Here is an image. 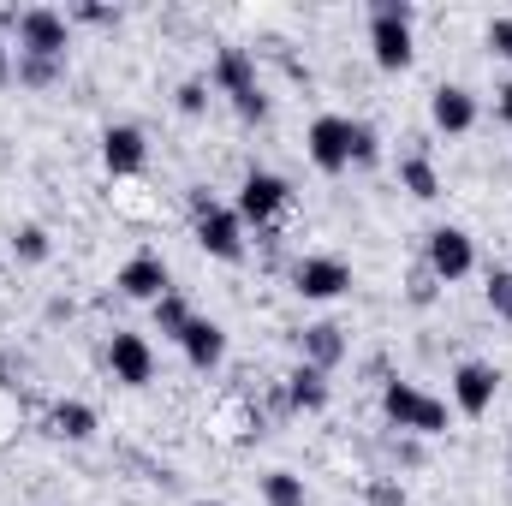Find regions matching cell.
I'll use <instances>...</instances> for the list:
<instances>
[{
  "mask_svg": "<svg viewBox=\"0 0 512 506\" xmlns=\"http://www.w3.org/2000/svg\"><path fill=\"white\" fill-rule=\"evenodd\" d=\"M48 251H54V245H48L42 227H18V233H12V256H18V262L36 268V262H48Z\"/></svg>",
  "mask_w": 512,
  "mask_h": 506,
  "instance_id": "cell-23",
  "label": "cell"
},
{
  "mask_svg": "<svg viewBox=\"0 0 512 506\" xmlns=\"http://www.w3.org/2000/svg\"><path fill=\"white\" fill-rule=\"evenodd\" d=\"M239 221H256V227H274L286 209H292V185L280 179V173H262V167H251L245 173V185H239Z\"/></svg>",
  "mask_w": 512,
  "mask_h": 506,
  "instance_id": "cell-7",
  "label": "cell"
},
{
  "mask_svg": "<svg viewBox=\"0 0 512 506\" xmlns=\"http://www.w3.org/2000/svg\"><path fill=\"white\" fill-rule=\"evenodd\" d=\"M12 72H18V84H24V90H48V84H60V72H66V60H42V54H18V60H12Z\"/></svg>",
  "mask_w": 512,
  "mask_h": 506,
  "instance_id": "cell-21",
  "label": "cell"
},
{
  "mask_svg": "<svg viewBox=\"0 0 512 506\" xmlns=\"http://www.w3.org/2000/svg\"><path fill=\"white\" fill-rule=\"evenodd\" d=\"M411 18H417V6L411 0H376L370 6V54H376V66L382 72H405L411 66Z\"/></svg>",
  "mask_w": 512,
  "mask_h": 506,
  "instance_id": "cell-1",
  "label": "cell"
},
{
  "mask_svg": "<svg viewBox=\"0 0 512 506\" xmlns=\"http://www.w3.org/2000/svg\"><path fill=\"white\" fill-rule=\"evenodd\" d=\"M197 506H227V501H197Z\"/></svg>",
  "mask_w": 512,
  "mask_h": 506,
  "instance_id": "cell-32",
  "label": "cell"
},
{
  "mask_svg": "<svg viewBox=\"0 0 512 506\" xmlns=\"http://www.w3.org/2000/svg\"><path fill=\"white\" fill-rule=\"evenodd\" d=\"M489 48L512 66V18H495V24H489Z\"/></svg>",
  "mask_w": 512,
  "mask_h": 506,
  "instance_id": "cell-28",
  "label": "cell"
},
{
  "mask_svg": "<svg viewBox=\"0 0 512 506\" xmlns=\"http://www.w3.org/2000/svg\"><path fill=\"white\" fill-rule=\"evenodd\" d=\"M126 298H137V304H155V298H167L173 292V280H167V262L161 256H131L126 268H120V280H114Z\"/></svg>",
  "mask_w": 512,
  "mask_h": 506,
  "instance_id": "cell-13",
  "label": "cell"
},
{
  "mask_svg": "<svg viewBox=\"0 0 512 506\" xmlns=\"http://www.w3.org/2000/svg\"><path fill=\"white\" fill-rule=\"evenodd\" d=\"M483 298H489V310H495V322H512V268H495V274H489V286H483Z\"/></svg>",
  "mask_w": 512,
  "mask_h": 506,
  "instance_id": "cell-24",
  "label": "cell"
},
{
  "mask_svg": "<svg viewBox=\"0 0 512 506\" xmlns=\"http://www.w3.org/2000/svg\"><path fill=\"white\" fill-rule=\"evenodd\" d=\"M292 286H298L304 298H316V304H334V298L352 292V268H346L340 256H304V262L292 268Z\"/></svg>",
  "mask_w": 512,
  "mask_h": 506,
  "instance_id": "cell-10",
  "label": "cell"
},
{
  "mask_svg": "<svg viewBox=\"0 0 512 506\" xmlns=\"http://www.w3.org/2000/svg\"><path fill=\"white\" fill-rule=\"evenodd\" d=\"M108 370L120 387H149L155 381V346L143 340V334H131V328H114V340H108Z\"/></svg>",
  "mask_w": 512,
  "mask_h": 506,
  "instance_id": "cell-9",
  "label": "cell"
},
{
  "mask_svg": "<svg viewBox=\"0 0 512 506\" xmlns=\"http://www.w3.org/2000/svg\"><path fill=\"white\" fill-rule=\"evenodd\" d=\"M191 227H197V245L215 262H239L245 256V221H239V209H221L209 191H191Z\"/></svg>",
  "mask_w": 512,
  "mask_h": 506,
  "instance_id": "cell-3",
  "label": "cell"
},
{
  "mask_svg": "<svg viewBox=\"0 0 512 506\" xmlns=\"http://www.w3.org/2000/svg\"><path fill=\"white\" fill-rule=\"evenodd\" d=\"M429 120H435V131H447V137H465V131L477 126V96L465 84H441L435 102H429Z\"/></svg>",
  "mask_w": 512,
  "mask_h": 506,
  "instance_id": "cell-15",
  "label": "cell"
},
{
  "mask_svg": "<svg viewBox=\"0 0 512 506\" xmlns=\"http://www.w3.org/2000/svg\"><path fill=\"white\" fill-rule=\"evenodd\" d=\"M304 149L322 173H346L352 167V120L346 114H316L304 131Z\"/></svg>",
  "mask_w": 512,
  "mask_h": 506,
  "instance_id": "cell-8",
  "label": "cell"
},
{
  "mask_svg": "<svg viewBox=\"0 0 512 506\" xmlns=\"http://www.w3.org/2000/svg\"><path fill=\"white\" fill-rule=\"evenodd\" d=\"M298 352H304V364H310V370H322V376H328V370L346 358V328H340V322H310V328L298 334Z\"/></svg>",
  "mask_w": 512,
  "mask_h": 506,
  "instance_id": "cell-16",
  "label": "cell"
},
{
  "mask_svg": "<svg viewBox=\"0 0 512 506\" xmlns=\"http://www.w3.org/2000/svg\"><path fill=\"white\" fill-rule=\"evenodd\" d=\"M191 322H197V316H191V304H185L179 292H167V298H155V334H161V340H173V346H179Z\"/></svg>",
  "mask_w": 512,
  "mask_h": 506,
  "instance_id": "cell-20",
  "label": "cell"
},
{
  "mask_svg": "<svg viewBox=\"0 0 512 506\" xmlns=\"http://www.w3.org/2000/svg\"><path fill=\"white\" fill-rule=\"evenodd\" d=\"M286 405H292V411H322V405H328V376L310 370V364H298V370L286 376Z\"/></svg>",
  "mask_w": 512,
  "mask_h": 506,
  "instance_id": "cell-18",
  "label": "cell"
},
{
  "mask_svg": "<svg viewBox=\"0 0 512 506\" xmlns=\"http://www.w3.org/2000/svg\"><path fill=\"white\" fill-rule=\"evenodd\" d=\"M173 102H179V114H185V120H197V114L209 108V84H203V78H185Z\"/></svg>",
  "mask_w": 512,
  "mask_h": 506,
  "instance_id": "cell-26",
  "label": "cell"
},
{
  "mask_svg": "<svg viewBox=\"0 0 512 506\" xmlns=\"http://www.w3.org/2000/svg\"><path fill=\"white\" fill-rule=\"evenodd\" d=\"M48 429H54L60 441H90V435H96V411H90L84 399H60V405L48 411Z\"/></svg>",
  "mask_w": 512,
  "mask_h": 506,
  "instance_id": "cell-17",
  "label": "cell"
},
{
  "mask_svg": "<svg viewBox=\"0 0 512 506\" xmlns=\"http://www.w3.org/2000/svg\"><path fill=\"white\" fill-rule=\"evenodd\" d=\"M72 42V18L54 6H24L18 12V54H42V60H66Z\"/></svg>",
  "mask_w": 512,
  "mask_h": 506,
  "instance_id": "cell-6",
  "label": "cell"
},
{
  "mask_svg": "<svg viewBox=\"0 0 512 506\" xmlns=\"http://www.w3.org/2000/svg\"><path fill=\"white\" fill-rule=\"evenodd\" d=\"M399 185H405L417 203H435V197H441V173H435L429 155H405V161H399Z\"/></svg>",
  "mask_w": 512,
  "mask_h": 506,
  "instance_id": "cell-19",
  "label": "cell"
},
{
  "mask_svg": "<svg viewBox=\"0 0 512 506\" xmlns=\"http://www.w3.org/2000/svg\"><path fill=\"white\" fill-rule=\"evenodd\" d=\"M6 78H12V48L0 42V84H6Z\"/></svg>",
  "mask_w": 512,
  "mask_h": 506,
  "instance_id": "cell-30",
  "label": "cell"
},
{
  "mask_svg": "<svg viewBox=\"0 0 512 506\" xmlns=\"http://www.w3.org/2000/svg\"><path fill=\"white\" fill-rule=\"evenodd\" d=\"M423 268H429L441 286L465 280V274L477 268V239H471L465 227H435V233L423 239Z\"/></svg>",
  "mask_w": 512,
  "mask_h": 506,
  "instance_id": "cell-5",
  "label": "cell"
},
{
  "mask_svg": "<svg viewBox=\"0 0 512 506\" xmlns=\"http://www.w3.org/2000/svg\"><path fill=\"white\" fill-rule=\"evenodd\" d=\"M501 120L512 126V84H501Z\"/></svg>",
  "mask_w": 512,
  "mask_h": 506,
  "instance_id": "cell-31",
  "label": "cell"
},
{
  "mask_svg": "<svg viewBox=\"0 0 512 506\" xmlns=\"http://www.w3.org/2000/svg\"><path fill=\"white\" fill-rule=\"evenodd\" d=\"M215 84H221V96L233 102L239 120H268V96H262L251 48H221L215 54Z\"/></svg>",
  "mask_w": 512,
  "mask_h": 506,
  "instance_id": "cell-4",
  "label": "cell"
},
{
  "mask_svg": "<svg viewBox=\"0 0 512 506\" xmlns=\"http://www.w3.org/2000/svg\"><path fill=\"white\" fill-rule=\"evenodd\" d=\"M262 501L268 506H310V495H304V477H292V471H268V477H262Z\"/></svg>",
  "mask_w": 512,
  "mask_h": 506,
  "instance_id": "cell-22",
  "label": "cell"
},
{
  "mask_svg": "<svg viewBox=\"0 0 512 506\" xmlns=\"http://www.w3.org/2000/svg\"><path fill=\"white\" fill-rule=\"evenodd\" d=\"M376 161H382V137H376V126L352 120V167H376Z\"/></svg>",
  "mask_w": 512,
  "mask_h": 506,
  "instance_id": "cell-25",
  "label": "cell"
},
{
  "mask_svg": "<svg viewBox=\"0 0 512 506\" xmlns=\"http://www.w3.org/2000/svg\"><path fill=\"white\" fill-rule=\"evenodd\" d=\"M495 393H501V370H495V364L465 358V364L453 370V405H459L465 417H483V411L495 405Z\"/></svg>",
  "mask_w": 512,
  "mask_h": 506,
  "instance_id": "cell-11",
  "label": "cell"
},
{
  "mask_svg": "<svg viewBox=\"0 0 512 506\" xmlns=\"http://www.w3.org/2000/svg\"><path fill=\"white\" fill-rule=\"evenodd\" d=\"M78 24H120V6H72Z\"/></svg>",
  "mask_w": 512,
  "mask_h": 506,
  "instance_id": "cell-29",
  "label": "cell"
},
{
  "mask_svg": "<svg viewBox=\"0 0 512 506\" xmlns=\"http://www.w3.org/2000/svg\"><path fill=\"white\" fill-rule=\"evenodd\" d=\"M370 506H405V489H399L393 477H376V483H370Z\"/></svg>",
  "mask_w": 512,
  "mask_h": 506,
  "instance_id": "cell-27",
  "label": "cell"
},
{
  "mask_svg": "<svg viewBox=\"0 0 512 506\" xmlns=\"http://www.w3.org/2000/svg\"><path fill=\"white\" fill-rule=\"evenodd\" d=\"M179 352H185V364L191 370H221V358H227V328L221 322H209V316H197L191 328H185V340H179Z\"/></svg>",
  "mask_w": 512,
  "mask_h": 506,
  "instance_id": "cell-14",
  "label": "cell"
},
{
  "mask_svg": "<svg viewBox=\"0 0 512 506\" xmlns=\"http://www.w3.org/2000/svg\"><path fill=\"white\" fill-rule=\"evenodd\" d=\"M382 411H387V423L405 429V435H447V399L423 393L417 381H387Z\"/></svg>",
  "mask_w": 512,
  "mask_h": 506,
  "instance_id": "cell-2",
  "label": "cell"
},
{
  "mask_svg": "<svg viewBox=\"0 0 512 506\" xmlns=\"http://www.w3.org/2000/svg\"><path fill=\"white\" fill-rule=\"evenodd\" d=\"M143 161H149V137H143L137 126H108L102 131V167H108L114 179L143 173Z\"/></svg>",
  "mask_w": 512,
  "mask_h": 506,
  "instance_id": "cell-12",
  "label": "cell"
}]
</instances>
